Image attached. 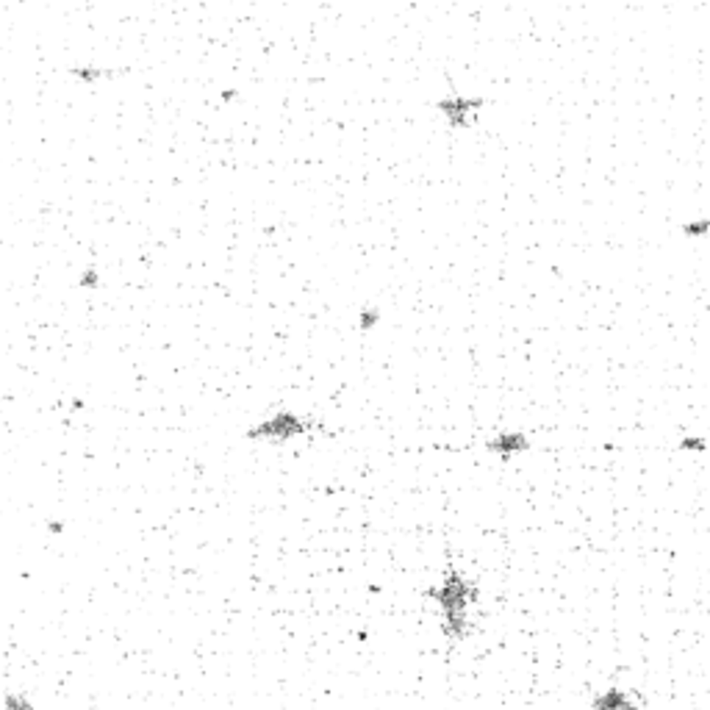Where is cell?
<instances>
[{
    "label": "cell",
    "mask_w": 710,
    "mask_h": 710,
    "mask_svg": "<svg viewBox=\"0 0 710 710\" xmlns=\"http://www.w3.org/2000/svg\"><path fill=\"white\" fill-rule=\"evenodd\" d=\"M308 427H311V425L303 422L300 416H294V414H289V411H281V414H275L272 419H267V422H261L258 427H253V430L247 433V438L289 441V438H294V436H303Z\"/></svg>",
    "instance_id": "cell-2"
},
{
    "label": "cell",
    "mask_w": 710,
    "mask_h": 710,
    "mask_svg": "<svg viewBox=\"0 0 710 710\" xmlns=\"http://www.w3.org/2000/svg\"><path fill=\"white\" fill-rule=\"evenodd\" d=\"M6 710H34V704L26 699V696H12L6 702Z\"/></svg>",
    "instance_id": "cell-6"
},
{
    "label": "cell",
    "mask_w": 710,
    "mask_h": 710,
    "mask_svg": "<svg viewBox=\"0 0 710 710\" xmlns=\"http://www.w3.org/2000/svg\"><path fill=\"white\" fill-rule=\"evenodd\" d=\"M588 710H644V704L632 702L630 693H624L621 688H607L605 693L594 696Z\"/></svg>",
    "instance_id": "cell-3"
},
{
    "label": "cell",
    "mask_w": 710,
    "mask_h": 710,
    "mask_svg": "<svg viewBox=\"0 0 710 710\" xmlns=\"http://www.w3.org/2000/svg\"><path fill=\"white\" fill-rule=\"evenodd\" d=\"M427 596H433L441 607V632L452 641H466V635L472 632L469 607L477 602V585L466 580L458 569H447L444 583L438 588H427Z\"/></svg>",
    "instance_id": "cell-1"
},
{
    "label": "cell",
    "mask_w": 710,
    "mask_h": 710,
    "mask_svg": "<svg viewBox=\"0 0 710 710\" xmlns=\"http://www.w3.org/2000/svg\"><path fill=\"white\" fill-rule=\"evenodd\" d=\"M477 106H480V100H444V103H438V109L452 120V125H469L466 112L477 109Z\"/></svg>",
    "instance_id": "cell-5"
},
{
    "label": "cell",
    "mask_w": 710,
    "mask_h": 710,
    "mask_svg": "<svg viewBox=\"0 0 710 710\" xmlns=\"http://www.w3.org/2000/svg\"><path fill=\"white\" fill-rule=\"evenodd\" d=\"M486 447H488L491 452L502 455V458H511V455H516V452L530 450V438H527L524 433H502V436L491 438Z\"/></svg>",
    "instance_id": "cell-4"
}]
</instances>
